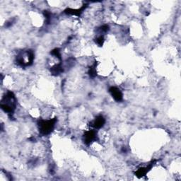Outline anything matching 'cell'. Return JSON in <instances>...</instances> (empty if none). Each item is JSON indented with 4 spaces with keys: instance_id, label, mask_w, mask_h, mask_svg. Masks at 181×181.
Returning a JSON list of instances; mask_svg holds the SVG:
<instances>
[{
    "instance_id": "6da1fadb",
    "label": "cell",
    "mask_w": 181,
    "mask_h": 181,
    "mask_svg": "<svg viewBox=\"0 0 181 181\" xmlns=\"http://www.w3.org/2000/svg\"><path fill=\"white\" fill-rule=\"evenodd\" d=\"M110 90V92H111L112 95H113V97L115 98V100H120L122 99V95L121 92L120 91V90L116 88H113H113H112Z\"/></svg>"
}]
</instances>
